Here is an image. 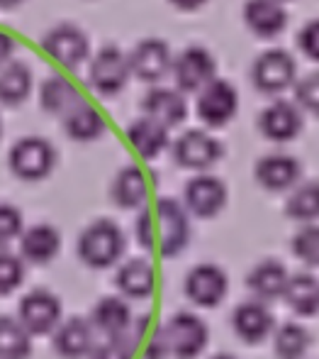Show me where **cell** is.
<instances>
[{
    "mask_svg": "<svg viewBox=\"0 0 319 359\" xmlns=\"http://www.w3.org/2000/svg\"><path fill=\"white\" fill-rule=\"evenodd\" d=\"M173 161L190 171H207L222 159L225 147L217 137L205 130H185L173 144H171Z\"/></svg>",
    "mask_w": 319,
    "mask_h": 359,
    "instance_id": "9",
    "label": "cell"
},
{
    "mask_svg": "<svg viewBox=\"0 0 319 359\" xmlns=\"http://www.w3.org/2000/svg\"><path fill=\"white\" fill-rule=\"evenodd\" d=\"M241 18L249 32L261 39L278 37L288 27L285 3H278V0H246Z\"/></svg>",
    "mask_w": 319,
    "mask_h": 359,
    "instance_id": "20",
    "label": "cell"
},
{
    "mask_svg": "<svg viewBox=\"0 0 319 359\" xmlns=\"http://www.w3.org/2000/svg\"><path fill=\"white\" fill-rule=\"evenodd\" d=\"M239 110V90L225 79H212L197 90L195 113L207 128H225Z\"/></svg>",
    "mask_w": 319,
    "mask_h": 359,
    "instance_id": "7",
    "label": "cell"
},
{
    "mask_svg": "<svg viewBox=\"0 0 319 359\" xmlns=\"http://www.w3.org/2000/svg\"><path fill=\"white\" fill-rule=\"evenodd\" d=\"M0 140H3V118H0Z\"/></svg>",
    "mask_w": 319,
    "mask_h": 359,
    "instance_id": "45",
    "label": "cell"
},
{
    "mask_svg": "<svg viewBox=\"0 0 319 359\" xmlns=\"http://www.w3.org/2000/svg\"><path fill=\"white\" fill-rule=\"evenodd\" d=\"M297 47L307 59L319 62V18L302 25V29L297 32Z\"/></svg>",
    "mask_w": 319,
    "mask_h": 359,
    "instance_id": "39",
    "label": "cell"
},
{
    "mask_svg": "<svg viewBox=\"0 0 319 359\" xmlns=\"http://www.w3.org/2000/svg\"><path fill=\"white\" fill-rule=\"evenodd\" d=\"M24 0H0V10H13L17 5H22Z\"/></svg>",
    "mask_w": 319,
    "mask_h": 359,
    "instance_id": "43",
    "label": "cell"
},
{
    "mask_svg": "<svg viewBox=\"0 0 319 359\" xmlns=\"http://www.w3.org/2000/svg\"><path fill=\"white\" fill-rule=\"evenodd\" d=\"M136 337H129L127 332L122 335H108L103 342H95L90 350V359H134Z\"/></svg>",
    "mask_w": 319,
    "mask_h": 359,
    "instance_id": "36",
    "label": "cell"
},
{
    "mask_svg": "<svg viewBox=\"0 0 319 359\" xmlns=\"http://www.w3.org/2000/svg\"><path fill=\"white\" fill-rule=\"evenodd\" d=\"M125 232L113 220H95L80 232L78 237V257L90 269H108L118 264L125 255Z\"/></svg>",
    "mask_w": 319,
    "mask_h": 359,
    "instance_id": "2",
    "label": "cell"
},
{
    "mask_svg": "<svg viewBox=\"0 0 319 359\" xmlns=\"http://www.w3.org/2000/svg\"><path fill=\"white\" fill-rule=\"evenodd\" d=\"M278 3H290V0H278Z\"/></svg>",
    "mask_w": 319,
    "mask_h": 359,
    "instance_id": "46",
    "label": "cell"
},
{
    "mask_svg": "<svg viewBox=\"0 0 319 359\" xmlns=\"http://www.w3.org/2000/svg\"><path fill=\"white\" fill-rule=\"evenodd\" d=\"M129 57V72L134 79L144 81V83H159L171 74L173 67V52L164 39H141L134 49L127 54Z\"/></svg>",
    "mask_w": 319,
    "mask_h": 359,
    "instance_id": "12",
    "label": "cell"
},
{
    "mask_svg": "<svg viewBox=\"0 0 319 359\" xmlns=\"http://www.w3.org/2000/svg\"><path fill=\"white\" fill-rule=\"evenodd\" d=\"M136 242L146 252L159 257H176L190 242V213L176 198H159L139 208L136 217Z\"/></svg>",
    "mask_w": 319,
    "mask_h": 359,
    "instance_id": "1",
    "label": "cell"
},
{
    "mask_svg": "<svg viewBox=\"0 0 319 359\" xmlns=\"http://www.w3.org/2000/svg\"><path fill=\"white\" fill-rule=\"evenodd\" d=\"M283 301L297 313V316H317L319 313V279L310 271L288 276Z\"/></svg>",
    "mask_w": 319,
    "mask_h": 359,
    "instance_id": "30",
    "label": "cell"
},
{
    "mask_svg": "<svg viewBox=\"0 0 319 359\" xmlns=\"http://www.w3.org/2000/svg\"><path fill=\"white\" fill-rule=\"evenodd\" d=\"M24 230V220L20 208L10 203H0V247H8L13 240H17Z\"/></svg>",
    "mask_w": 319,
    "mask_h": 359,
    "instance_id": "38",
    "label": "cell"
},
{
    "mask_svg": "<svg viewBox=\"0 0 319 359\" xmlns=\"http://www.w3.org/2000/svg\"><path fill=\"white\" fill-rule=\"evenodd\" d=\"M32 355V335L17 318L0 316V359H27Z\"/></svg>",
    "mask_w": 319,
    "mask_h": 359,
    "instance_id": "32",
    "label": "cell"
},
{
    "mask_svg": "<svg viewBox=\"0 0 319 359\" xmlns=\"http://www.w3.org/2000/svg\"><path fill=\"white\" fill-rule=\"evenodd\" d=\"M292 90H295V103L302 113H310L319 118V72L307 74L302 79H297L292 83Z\"/></svg>",
    "mask_w": 319,
    "mask_h": 359,
    "instance_id": "37",
    "label": "cell"
},
{
    "mask_svg": "<svg viewBox=\"0 0 319 359\" xmlns=\"http://www.w3.org/2000/svg\"><path fill=\"white\" fill-rule=\"evenodd\" d=\"M176 10H183V13H192V10H200L207 0H169Z\"/></svg>",
    "mask_w": 319,
    "mask_h": 359,
    "instance_id": "42",
    "label": "cell"
},
{
    "mask_svg": "<svg viewBox=\"0 0 319 359\" xmlns=\"http://www.w3.org/2000/svg\"><path fill=\"white\" fill-rule=\"evenodd\" d=\"M62 250V232L54 225L39 222L20 235V257L24 264H49Z\"/></svg>",
    "mask_w": 319,
    "mask_h": 359,
    "instance_id": "21",
    "label": "cell"
},
{
    "mask_svg": "<svg viewBox=\"0 0 319 359\" xmlns=\"http://www.w3.org/2000/svg\"><path fill=\"white\" fill-rule=\"evenodd\" d=\"M232 327L246 345H258L271 337V332L276 330V320L263 301H246L239 303L232 313Z\"/></svg>",
    "mask_w": 319,
    "mask_h": 359,
    "instance_id": "18",
    "label": "cell"
},
{
    "mask_svg": "<svg viewBox=\"0 0 319 359\" xmlns=\"http://www.w3.org/2000/svg\"><path fill=\"white\" fill-rule=\"evenodd\" d=\"M171 74H173L176 88L180 93H197L202 86H207L217 76V62L210 49L190 44L178 57H173Z\"/></svg>",
    "mask_w": 319,
    "mask_h": 359,
    "instance_id": "10",
    "label": "cell"
},
{
    "mask_svg": "<svg viewBox=\"0 0 319 359\" xmlns=\"http://www.w3.org/2000/svg\"><path fill=\"white\" fill-rule=\"evenodd\" d=\"M288 269L276 259H266L261 264H256L254 269L246 274V288L256 296V301H276V298H283V291H285L288 284Z\"/></svg>",
    "mask_w": 319,
    "mask_h": 359,
    "instance_id": "27",
    "label": "cell"
},
{
    "mask_svg": "<svg viewBox=\"0 0 319 359\" xmlns=\"http://www.w3.org/2000/svg\"><path fill=\"white\" fill-rule=\"evenodd\" d=\"M93 325L85 318H69L54 327V350L64 359H83L93 350Z\"/></svg>",
    "mask_w": 319,
    "mask_h": 359,
    "instance_id": "23",
    "label": "cell"
},
{
    "mask_svg": "<svg viewBox=\"0 0 319 359\" xmlns=\"http://www.w3.org/2000/svg\"><path fill=\"white\" fill-rule=\"evenodd\" d=\"M83 93L80 88L64 74H52L49 79H44L42 88H39V103H42V110L52 115H64L69 113L71 108L80 103Z\"/></svg>",
    "mask_w": 319,
    "mask_h": 359,
    "instance_id": "26",
    "label": "cell"
},
{
    "mask_svg": "<svg viewBox=\"0 0 319 359\" xmlns=\"http://www.w3.org/2000/svg\"><path fill=\"white\" fill-rule=\"evenodd\" d=\"M110 196H113L115 205L125 210H139L149 203L151 196V179L141 166L129 164L115 174L113 186H110Z\"/></svg>",
    "mask_w": 319,
    "mask_h": 359,
    "instance_id": "19",
    "label": "cell"
},
{
    "mask_svg": "<svg viewBox=\"0 0 319 359\" xmlns=\"http://www.w3.org/2000/svg\"><path fill=\"white\" fill-rule=\"evenodd\" d=\"M297 81V62L281 47L258 54L251 67V83L263 95H281Z\"/></svg>",
    "mask_w": 319,
    "mask_h": 359,
    "instance_id": "4",
    "label": "cell"
},
{
    "mask_svg": "<svg viewBox=\"0 0 319 359\" xmlns=\"http://www.w3.org/2000/svg\"><path fill=\"white\" fill-rule=\"evenodd\" d=\"M212 359H236V357L234 355H215Z\"/></svg>",
    "mask_w": 319,
    "mask_h": 359,
    "instance_id": "44",
    "label": "cell"
},
{
    "mask_svg": "<svg viewBox=\"0 0 319 359\" xmlns=\"http://www.w3.org/2000/svg\"><path fill=\"white\" fill-rule=\"evenodd\" d=\"M183 291L195 306L217 308L229 291V279L217 264H197L185 274Z\"/></svg>",
    "mask_w": 319,
    "mask_h": 359,
    "instance_id": "15",
    "label": "cell"
},
{
    "mask_svg": "<svg viewBox=\"0 0 319 359\" xmlns=\"http://www.w3.org/2000/svg\"><path fill=\"white\" fill-rule=\"evenodd\" d=\"M254 176L258 181V186L273 194H281V191H290L292 186L300 181L302 176V164L290 154H266L256 161L254 166Z\"/></svg>",
    "mask_w": 319,
    "mask_h": 359,
    "instance_id": "16",
    "label": "cell"
},
{
    "mask_svg": "<svg viewBox=\"0 0 319 359\" xmlns=\"http://www.w3.org/2000/svg\"><path fill=\"white\" fill-rule=\"evenodd\" d=\"M132 72H129V57L115 44H105L95 52V57L90 59L88 69V83L98 95H118L125 90V86L129 83Z\"/></svg>",
    "mask_w": 319,
    "mask_h": 359,
    "instance_id": "6",
    "label": "cell"
},
{
    "mask_svg": "<svg viewBox=\"0 0 319 359\" xmlns=\"http://www.w3.org/2000/svg\"><path fill=\"white\" fill-rule=\"evenodd\" d=\"M34 86L32 69L24 62H5L0 67V105L5 108H17L29 98Z\"/></svg>",
    "mask_w": 319,
    "mask_h": 359,
    "instance_id": "29",
    "label": "cell"
},
{
    "mask_svg": "<svg viewBox=\"0 0 319 359\" xmlns=\"http://www.w3.org/2000/svg\"><path fill=\"white\" fill-rule=\"evenodd\" d=\"M171 130L166 125H161L159 120L149 118H136L134 123L127 128V142L132 149L136 151L139 159H156L161 151H166L171 147Z\"/></svg>",
    "mask_w": 319,
    "mask_h": 359,
    "instance_id": "22",
    "label": "cell"
},
{
    "mask_svg": "<svg viewBox=\"0 0 319 359\" xmlns=\"http://www.w3.org/2000/svg\"><path fill=\"white\" fill-rule=\"evenodd\" d=\"M42 49L64 69H78L90 57V39L78 25L62 22L42 37Z\"/></svg>",
    "mask_w": 319,
    "mask_h": 359,
    "instance_id": "8",
    "label": "cell"
},
{
    "mask_svg": "<svg viewBox=\"0 0 319 359\" xmlns=\"http://www.w3.org/2000/svg\"><path fill=\"white\" fill-rule=\"evenodd\" d=\"M8 166L22 181H42L57 166V149L44 137H22L8 151Z\"/></svg>",
    "mask_w": 319,
    "mask_h": 359,
    "instance_id": "3",
    "label": "cell"
},
{
    "mask_svg": "<svg viewBox=\"0 0 319 359\" xmlns=\"http://www.w3.org/2000/svg\"><path fill=\"white\" fill-rule=\"evenodd\" d=\"M166 357H169V347H166V340H164V332H161V327H156V330L149 335V340H146L144 359H166Z\"/></svg>",
    "mask_w": 319,
    "mask_h": 359,
    "instance_id": "40",
    "label": "cell"
},
{
    "mask_svg": "<svg viewBox=\"0 0 319 359\" xmlns=\"http://www.w3.org/2000/svg\"><path fill=\"white\" fill-rule=\"evenodd\" d=\"M312 345V335L300 323H283L273 330V350L278 359H302Z\"/></svg>",
    "mask_w": 319,
    "mask_h": 359,
    "instance_id": "31",
    "label": "cell"
},
{
    "mask_svg": "<svg viewBox=\"0 0 319 359\" xmlns=\"http://www.w3.org/2000/svg\"><path fill=\"white\" fill-rule=\"evenodd\" d=\"M17 320L29 335H49L62 323V301L47 288H32L17 306Z\"/></svg>",
    "mask_w": 319,
    "mask_h": 359,
    "instance_id": "11",
    "label": "cell"
},
{
    "mask_svg": "<svg viewBox=\"0 0 319 359\" xmlns=\"http://www.w3.org/2000/svg\"><path fill=\"white\" fill-rule=\"evenodd\" d=\"M302 110L295 100H273L258 115V133L271 142H292L302 133Z\"/></svg>",
    "mask_w": 319,
    "mask_h": 359,
    "instance_id": "14",
    "label": "cell"
},
{
    "mask_svg": "<svg viewBox=\"0 0 319 359\" xmlns=\"http://www.w3.org/2000/svg\"><path fill=\"white\" fill-rule=\"evenodd\" d=\"M292 255L307 266H319V225L307 222L292 237Z\"/></svg>",
    "mask_w": 319,
    "mask_h": 359,
    "instance_id": "35",
    "label": "cell"
},
{
    "mask_svg": "<svg viewBox=\"0 0 319 359\" xmlns=\"http://www.w3.org/2000/svg\"><path fill=\"white\" fill-rule=\"evenodd\" d=\"M164 332L166 347H169V357L176 359H195L202 355L210 340V330H207L205 320L195 313L180 311L169 318L166 325H161Z\"/></svg>",
    "mask_w": 319,
    "mask_h": 359,
    "instance_id": "5",
    "label": "cell"
},
{
    "mask_svg": "<svg viewBox=\"0 0 319 359\" xmlns=\"http://www.w3.org/2000/svg\"><path fill=\"white\" fill-rule=\"evenodd\" d=\"M115 286L125 298L144 301L156 288V271L146 259H129L115 274Z\"/></svg>",
    "mask_w": 319,
    "mask_h": 359,
    "instance_id": "25",
    "label": "cell"
},
{
    "mask_svg": "<svg viewBox=\"0 0 319 359\" xmlns=\"http://www.w3.org/2000/svg\"><path fill=\"white\" fill-rule=\"evenodd\" d=\"M108 130L103 113L88 100H80L76 108H71L64 115V133L69 135L73 142H95L100 140Z\"/></svg>",
    "mask_w": 319,
    "mask_h": 359,
    "instance_id": "24",
    "label": "cell"
},
{
    "mask_svg": "<svg viewBox=\"0 0 319 359\" xmlns=\"http://www.w3.org/2000/svg\"><path fill=\"white\" fill-rule=\"evenodd\" d=\"M285 215L297 222L319 220V181L292 186L290 196L285 201Z\"/></svg>",
    "mask_w": 319,
    "mask_h": 359,
    "instance_id": "33",
    "label": "cell"
},
{
    "mask_svg": "<svg viewBox=\"0 0 319 359\" xmlns=\"http://www.w3.org/2000/svg\"><path fill=\"white\" fill-rule=\"evenodd\" d=\"M141 110H144V115L173 130L188 118V100H185V93H180L178 88L154 83V88L141 98Z\"/></svg>",
    "mask_w": 319,
    "mask_h": 359,
    "instance_id": "17",
    "label": "cell"
},
{
    "mask_svg": "<svg viewBox=\"0 0 319 359\" xmlns=\"http://www.w3.org/2000/svg\"><path fill=\"white\" fill-rule=\"evenodd\" d=\"M90 325L93 330L108 335H122L132 327V308L120 296H105L90 311Z\"/></svg>",
    "mask_w": 319,
    "mask_h": 359,
    "instance_id": "28",
    "label": "cell"
},
{
    "mask_svg": "<svg viewBox=\"0 0 319 359\" xmlns=\"http://www.w3.org/2000/svg\"><path fill=\"white\" fill-rule=\"evenodd\" d=\"M24 259L15 252L0 247V296H8L24 281Z\"/></svg>",
    "mask_w": 319,
    "mask_h": 359,
    "instance_id": "34",
    "label": "cell"
},
{
    "mask_svg": "<svg viewBox=\"0 0 319 359\" xmlns=\"http://www.w3.org/2000/svg\"><path fill=\"white\" fill-rule=\"evenodd\" d=\"M15 37L13 34H8V32H3L0 29V67H3L5 62H10L13 59V54H15Z\"/></svg>",
    "mask_w": 319,
    "mask_h": 359,
    "instance_id": "41",
    "label": "cell"
},
{
    "mask_svg": "<svg viewBox=\"0 0 319 359\" xmlns=\"http://www.w3.org/2000/svg\"><path fill=\"white\" fill-rule=\"evenodd\" d=\"M183 205L195 217H215L227 205V186L222 179L205 171H197V176L185 184Z\"/></svg>",
    "mask_w": 319,
    "mask_h": 359,
    "instance_id": "13",
    "label": "cell"
}]
</instances>
